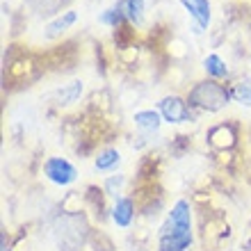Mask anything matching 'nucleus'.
Masks as SVG:
<instances>
[{"instance_id":"16","label":"nucleus","mask_w":251,"mask_h":251,"mask_svg":"<svg viewBox=\"0 0 251 251\" xmlns=\"http://www.w3.org/2000/svg\"><path fill=\"white\" fill-rule=\"evenodd\" d=\"M0 251H9V249H7V247H2V249H0Z\"/></svg>"},{"instance_id":"9","label":"nucleus","mask_w":251,"mask_h":251,"mask_svg":"<svg viewBox=\"0 0 251 251\" xmlns=\"http://www.w3.org/2000/svg\"><path fill=\"white\" fill-rule=\"evenodd\" d=\"M203 71L210 80H224V78H228L231 69L226 66V62L217 53H208L203 57Z\"/></svg>"},{"instance_id":"7","label":"nucleus","mask_w":251,"mask_h":251,"mask_svg":"<svg viewBox=\"0 0 251 251\" xmlns=\"http://www.w3.org/2000/svg\"><path fill=\"white\" fill-rule=\"evenodd\" d=\"M132 121H135V128L144 135H155L162 126V114L158 110H139V112L132 114Z\"/></svg>"},{"instance_id":"8","label":"nucleus","mask_w":251,"mask_h":251,"mask_svg":"<svg viewBox=\"0 0 251 251\" xmlns=\"http://www.w3.org/2000/svg\"><path fill=\"white\" fill-rule=\"evenodd\" d=\"M75 21H78V12H75V9H66V12L57 14V16H55V19L48 23V25H46V32H44V34H46L48 39L60 37V34L66 32V30H69V27H71Z\"/></svg>"},{"instance_id":"10","label":"nucleus","mask_w":251,"mask_h":251,"mask_svg":"<svg viewBox=\"0 0 251 251\" xmlns=\"http://www.w3.org/2000/svg\"><path fill=\"white\" fill-rule=\"evenodd\" d=\"M124 5L126 21L132 25H144V14H146V0H121Z\"/></svg>"},{"instance_id":"4","label":"nucleus","mask_w":251,"mask_h":251,"mask_svg":"<svg viewBox=\"0 0 251 251\" xmlns=\"http://www.w3.org/2000/svg\"><path fill=\"white\" fill-rule=\"evenodd\" d=\"M180 7L187 12L192 21V32L194 34H201L203 30L210 27V21H212V5L210 0H178Z\"/></svg>"},{"instance_id":"15","label":"nucleus","mask_w":251,"mask_h":251,"mask_svg":"<svg viewBox=\"0 0 251 251\" xmlns=\"http://www.w3.org/2000/svg\"><path fill=\"white\" fill-rule=\"evenodd\" d=\"M126 183V176H121V174H117V176H110V178H105V192L107 194H112V197H117L121 192V187H124Z\"/></svg>"},{"instance_id":"12","label":"nucleus","mask_w":251,"mask_h":251,"mask_svg":"<svg viewBox=\"0 0 251 251\" xmlns=\"http://www.w3.org/2000/svg\"><path fill=\"white\" fill-rule=\"evenodd\" d=\"M124 21H126V14H124V5H121V2L103 9L99 16V23H103V25H107V27H119Z\"/></svg>"},{"instance_id":"11","label":"nucleus","mask_w":251,"mask_h":251,"mask_svg":"<svg viewBox=\"0 0 251 251\" xmlns=\"http://www.w3.org/2000/svg\"><path fill=\"white\" fill-rule=\"evenodd\" d=\"M121 162V153L117 151V149H103V151L94 158V167H96V172H112V169H117Z\"/></svg>"},{"instance_id":"6","label":"nucleus","mask_w":251,"mask_h":251,"mask_svg":"<svg viewBox=\"0 0 251 251\" xmlns=\"http://www.w3.org/2000/svg\"><path fill=\"white\" fill-rule=\"evenodd\" d=\"M135 219V201L130 197H117L112 205V222L119 228H128Z\"/></svg>"},{"instance_id":"5","label":"nucleus","mask_w":251,"mask_h":251,"mask_svg":"<svg viewBox=\"0 0 251 251\" xmlns=\"http://www.w3.org/2000/svg\"><path fill=\"white\" fill-rule=\"evenodd\" d=\"M158 112L162 114L165 124H185V121L192 119L190 107H187V100L180 99V96H176V94L160 99Z\"/></svg>"},{"instance_id":"1","label":"nucleus","mask_w":251,"mask_h":251,"mask_svg":"<svg viewBox=\"0 0 251 251\" xmlns=\"http://www.w3.org/2000/svg\"><path fill=\"white\" fill-rule=\"evenodd\" d=\"M192 245V210L185 199H178L167 212L158 233V251H187Z\"/></svg>"},{"instance_id":"2","label":"nucleus","mask_w":251,"mask_h":251,"mask_svg":"<svg viewBox=\"0 0 251 251\" xmlns=\"http://www.w3.org/2000/svg\"><path fill=\"white\" fill-rule=\"evenodd\" d=\"M231 100V92L224 85H219L217 80H201L190 89L187 94V103L205 112H217L222 107L228 105Z\"/></svg>"},{"instance_id":"13","label":"nucleus","mask_w":251,"mask_h":251,"mask_svg":"<svg viewBox=\"0 0 251 251\" xmlns=\"http://www.w3.org/2000/svg\"><path fill=\"white\" fill-rule=\"evenodd\" d=\"M80 94H82V82L75 80V82H71V85L62 87L60 92L55 94V100H57L60 105H69V103H75V100L80 99Z\"/></svg>"},{"instance_id":"3","label":"nucleus","mask_w":251,"mask_h":251,"mask_svg":"<svg viewBox=\"0 0 251 251\" xmlns=\"http://www.w3.org/2000/svg\"><path fill=\"white\" fill-rule=\"evenodd\" d=\"M44 176H46L53 185L69 187L78 180V169H75V165H71L66 158L50 155V158L44 162Z\"/></svg>"},{"instance_id":"14","label":"nucleus","mask_w":251,"mask_h":251,"mask_svg":"<svg viewBox=\"0 0 251 251\" xmlns=\"http://www.w3.org/2000/svg\"><path fill=\"white\" fill-rule=\"evenodd\" d=\"M231 99L238 100L240 105L251 107V80H240L238 85H233Z\"/></svg>"}]
</instances>
